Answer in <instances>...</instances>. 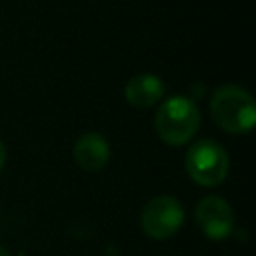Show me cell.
Returning a JSON list of instances; mask_svg holds the SVG:
<instances>
[{
  "mask_svg": "<svg viewBox=\"0 0 256 256\" xmlns=\"http://www.w3.org/2000/svg\"><path fill=\"white\" fill-rule=\"evenodd\" d=\"M4 164H6V146H4V142H2V138H0V172H2Z\"/></svg>",
  "mask_w": 256,
  "mask_h": 256,
  "instance_id": "cell-8",
  "label": "cell"
},
{
  "mask_svg": "<svg viewBox=\"0 0 256 256\" xmlns=\"http://www.w3.org/2000/svg\"><path fill=\"white\" fill-rule=\"evenodd\" d=\"M228 164L226 150L208 138L196 140L184 158L188 176L200 186H218L228 174Z\"/></svg>",
  "mask_w": 256,
  "mask_h": 256,
  "instance_id": "cell-3",
  "label": "cell"
},
{
  "mask_svg": "<svg viewBox=\"0 0 256 256\" xmlns=\"http://www.w3.org/2000/svg\"><path fill=\"white\" fill-rule=\"evenodd\" d=\"M164 90L166 86L162 78H158L156 74L142 72L128 80L124 88V96L128 104H132L134 108H150L164 96Z\"/></svg>",
  "mask_w": 256,
  "mask_h": 256,
  "instance_id": "cell-7",
  "label": "cell"
},
{
  "mask_svg": "<svg viewBox=\"0 0 256 256\" xmlns=\"http://www.w3.org/2000/svg\"><path fill=\"white\" fill-rule=\"evenodd\" d=\"M196 224L210 240L228 238L234 230V210L220 196H206L196 206Z\"/></svg>",
  "mask_w": 256,
  "mask_h": 256,
  "instance_id": "cell-5",
  "label": "cell"
},
{
  "mask_svg": "<svg viewBox=\"0 0 256 256\" xmlns=\"http://www.w3.org/2000/svg\"><path fill=\"white\" fill-rule=\"evenodd\" d=\"M0 256H10V252H8L4 246H0Z\"/></svg>",
  "mask_w": 256,
  "mask_h": 256,
  "instance_id": "cell-9",
  "label": "cell"
},
{
  "mask_svg": "<svg viewBox=\"0 0 256 256\" xmlns=\"http://www.w3.org/2000/svg\"><path fill=\"white\" fill-rule=\"evenodd\" d=\"M184 222V208L178 198L160 194L150 198L140 214V226L146 236L154 240H166L174 236Z\"/></svg>",
  "mask_w": 256,
  "mask_h": 256,
  "instance_id": "cell-4",
  "label": "cell"
},
{
  "mask_svg": "<svg viewBox=\"0 0 256 256\" xmlns=\"http://www.w3.org/2000/svg\"><path fill=\"white\" fill-rule=\"evenodd\" d=\"M210 114L216 126L228 134H246L256 124V106L248 90L236 84L218 86L210 98Z\"/></svg>",
  "mask_w": 256,
  "mask_h": 256,
  "instance_id": "cell-1",
  "label": "cell"
},
{
  "mask_svg": "<svg viewBox=\"0 0 256 256\" xmlns=\"http://www.w3.org/2000/svg\"><path fill=\"white\" fill-rule=\"evenodd\" d=\"M156 134L170 146H182L194 138L200 128V112L194 100L186 96H172L160 104L154 120Z\"/></svg>",
  "mask_w": 256,
  "mask_h": 256,
  "instance_id": "cell-2",
  "label": "cell"
},
{
  "mask_svg": "<svg viewBox=\"0 0 256 256\" xmlns=\"http://www.w3.org/2000/svg\"><path fill=\"white\" fill-rule=\"evenodd\" d=\"M74 160L86 172L102 170L110 160V144L98 132H86L74 142Z\"/></svg>",
  "mask_w": 256,
  "mask_h": 256,
  "instance_id": "cell-6",
  "label": "cell"
}]
</instances>
